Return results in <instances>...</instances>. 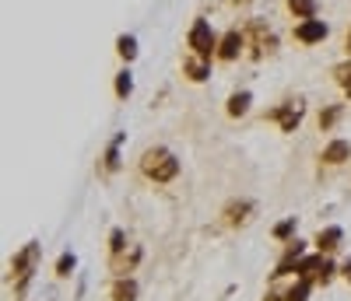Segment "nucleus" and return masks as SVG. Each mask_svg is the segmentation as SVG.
Returning <instances> with one entry per match:
<instances>
[{
  "mask_svg": "<svg viewBox=\"0 0 351 301\" xmlns=\"http://www.w3.org/2000/svg\"><path fill=\"white\" fill-rule=\"evenodd\" d=\"M334 274H337V266L330 263L327 252H306V256L299 259V266H295V277H306V280L324 284V287L334 280Z\"/></svg>",
  "mask_w": 351,
  "mask_h": 301,
  "instance_id": "3",
  "label": "nucleus"
},
{
  "mask_svg": "<svg viewBox=\"0 0 351 301\" xmlns=\"http://www.w3.org/2000/svg\"><path fill=\"white\" fill-rule=\"evenodd\" d=\"M77 270V256L74 252H60V259H56V277H71Z\"/></svg>",
  "mask_w": 351,
  "mask_h": 301,
  "instance_id": "25",
  "label": "nucleus"
},
{
  "mask_svg": "<svg viewBox=\"0 0 351 301\" xmlns=\"http://www.w3.org/2000/svg\"><path fill=\"white\" fill-rule=\"evenodd\" d=\"M302 116H306V105L302 102H281V105H274L267 112V119H274L281 133H295L299 123H302Z\"/></svg>",
  "mask_w": 351,
  "mask_h": 301,
  "instance_id": "6",
  "label": "nucleus"
},
{
  "mask_svg": "<svg viewBox=\"0 0 351 301\" xmlns=\"http://www.w3.org/2000/svg\"><path fill=\"white\" fill-rule=\"evenodd\" d=\"M330 36V25L327 21H319V18H306L295 25V42L302 46H316V42H324Z\"/></svg>",
  "mask_w": 351,
  "mask_h": 301,
  "instance_id": "9",
  "label": "nucleus"
},
{
  "mask_svg": "<svg viewBox=\"0 0 351 301\" xmlns=\"http://www.w3.org/2000/svg\"><path fill=\"white\" fill-rule=\"evenodd\" d=\"M334 77H337V84L344 88V95L351 99V60H348V64H337V67H334Z\"/></svg>",
  "mask_w": 351,
  "mask_h": 301,
  "instance_id": "26",
  "label": "nucleus"
},
{
  "mask_svg": "<svg viewBox=\"0 0 351 301\" xmlns=\"http://www.w3.org/2000/svg\"><path fill=\"white\" fill-rule=\"evenodd\" d=\"M141 175L152 179V183H158V186H165V183H172V179L180 175V158H176L169 147L155 144V147H148L141 155Z\"/></svg>",
  "mask_w": 351,
  "mask_h": 301,
  "instance_id": "1",
  "label": "nucleus"
},
{
  "mask_svg": "<svg viewBox=\"0 0 351 301\" xmlns=\"http://www.w3.org/2000/svg\"><path fill=\"white\" fill-rule=\"evenodd\" d=\"M306 256V242H299V238H291V242H285V256L278 259V266H274V280H281V277H288V274H295V266H299V259Z\"/></svg>",
  "mask_w": 351,
  "mask_h": 301,
  "instance_id": "8",
  "label": "nucleus"
},
{
  "mask_svg": "<svg viewBox=\"0 0 351 301\" xmlns=\"http://www.w3.org/2000/svg\"><path fill=\"white\" fill-rule=\"evenodd\" d=\"M263 301H288V298H285V291H267V294H263Z\"/></svg>",
  "mask_w": 351,
  "mask_h": 301,
  "instance_id": "27",
  "label": "nucleus"
},
{
  "mask_svg": "<svg viewBox=\"0 0 351 301\" xmlns=\"http://www.w3.org/2000/svg\"><path fill=\"white\" fill-rule=\"evenodd\" d=\"M116 53H120L127 64H134L137 60V36H120L116 39Z\"/></svg>",
  "mask_w": 351,
  "mask_h": 301,
  "instance_id": "21",
  "label": "nucleus"
},
{
  "mask_svg": "<svg viewBox=\"0 0 351 301\" xmlns=\"http://www.w3.org/2000/svg\"><path fill=\"white\" fill-rule=\"evenodd\" d=\"M246 46H250V56L253 60H263V56H271L278 49V36H274V28L267 21H260L253 18L246 25Z\"/></svg>",
  "mask_w": 351,
  "mask_h": 301,
  "instance_id": "5",
  "label": "nucleus"
},
{
  "mask_svg": "<svg viewBox=\"0 0 351 301\" xmlns=\"http://www.w3.org/2000/svg\"><path fill=\"white\" fill-rule=\"evenodd\" d=\"M243 49H246V32H239V28H228V32L218 39V60H225V64L239 60Z\"/></svg>",
  "mask_w": 351,
  "mask_h": 301,
  "instance_id": "10",
  "label": "nucleus"
},
{
  "mask_svg": "<svg viewBox=\"0 0 351 301\" xmlns=\"http://www.w3.org/2000/svg\"><path fill=\"white\" fill-rule=\"evenodd\" d=\"M39 259H43V246L39 242H25L14 259H11V284H14V294L21 298L28 291V284H32L36 270H39Z\"/></svg>",
  "mask_w": 351,
  "mask_h": 301,
  "instance_id": "2",
  "label": "nucleus"
},
{
  "mask_svg": "<svg viewBox=\"0 0 351 301\" xmlns=\"http://www.w3.org/2000/svg\"><path fill=\"white\" fill-rule=\"evenodd\" d=\"M319 161L324 165H344V161H351V144L348 140H330L327 147H324V155H319Z\"/></svg>",
  "mask_w": 351,
  "mask_h": 301,
  "instance_id": "15",
  "label": "nucleus"
},
{
  "mask_svg": "<svg viewBox=\"0 0 351 301\" xmlns=\"http://www.w3.org/2000/svg\"><path fill=\"white\" fill-rule=\"evenodd\" d=\"M341 274H344V280H348V284H351V259H348V263H344V266H341Z\"/></svg>",
  "mask_w": 351,
  "mask_h": 301,
  "instance_id": "28",
  "label": "nucleus"
},
{
  "mask_svg": "<svg viewBox=\"0 0 351 301\" xmlns=\"http://www.w3.org/2000/svg\"><path fill=\"white\" fill-rule=\"evenodd\" d=\"M186 46H190V53H197L200 60H218V36H215V28H211V21H204V18H197V21L190 25V36H186Z\"/></svg>",
  "mask_w": 351,
  "mask_h": 301,
  "instance_id": "4",
  "label": "nucleus"
},
{
  "mask_svg": "<svg viewBox=\"0 0 351 301\" xmlns=\"http://www.w3.org/2000/svg\"><path fill=\"white\" fill-rule=\"evenodd\" d=\"M341 112H344V105H327L324 112H319V119H316V123H319V130H334L337 127V119H341Z\"/></svg>",
  "mask_w": 351,
  "mask_h": 301,
  "instance_id": "20",
  "label": "nucleus"
},
{
  "mask_svg": "<svg viewBox=\"0 0 351 301\" xmlns=\"http://www.w3.org/2000/svg\"><path fill=\"white\" fill-rule=\"evenodd\" d=\"M232 4H236V8H246V4H253V0H232Z\"/></svg>",
  "mask_w": 351,
  "mask_h": 301,
  "instance_id": "29",
  "label": "nucleus"
},
{
  "mask_svg": "<svg viewBox=\"0 0 351 301\" xmlns=\"http://www.w3.org/2000/svg\"><path fill=\"white\" fill-rule=\"evenodd\" d=\"M313 287H316L313 280H306V277H299L295 284H291V287L285 291V298H288V301H309V294H313Z\"/></svg>",
  "mask_w": 351,
  "mask_h": 301,
  "instance_id": "19",
  "label": "nucleus"
},
{
  "mask_svg": "<svg viewBox=\"0 0 351 301\" xmlns=\"http://www.w3.org/2000/svg\"><path fill=\"white\" fill-rule=\"evenodd\" d=\"M112 92H116V99H120V102H127V99L134 95V74H130V70H120V74H116Z\"/></svg>",
  "mask_w": 351,
  "mask_h": 301,
  "instance_id": "18",
  "label": "nucleus"
},
{
  "mask_svg": "<svg viewBox=\"0 0 351 301\" xmlns=\"http://www.w3.org/2000/svg\"><path fill=\"white\" fill-rule=\"evenodd\" d=\"M123 140H127V133H112V140L106 147V155H102V175L106 179L120 172V147H123Z\"/></svg>",
  "mask_w": 351,
  "mask_h": 301,
  "instance_id": "13",
  "label": "nucleus"
},
{
  "mask_svg": "<svg viewBox=\"0 0 351 301\" xmlns=\"http://www.w3.org/2000/svg\"><path fill=\"white\" fill-rule=\"evenodd\" d=\"M295 228H299V218H285V221L274 224V238L278 242H291V238H295Z\"/></svg>",
  "mask_w": 351,
  "mask_h": 301,
  "instance_id": "22",
  "label": "nucleus"
},
{
  "mask_svg": "<svg viewBox=\"0 0 351 301\" xmlns=\"http://www.w3.org/2000/svg\"><path fill=\"white\" fill-rule=\"evenodd\" d=\"M120 252H127V231L112 228L109 231V256H120Z\"/></svg>",
  "mask_w": 351,
  "mask_h": 301,
  "instance_id": "24",
  "label": "nucleus"
},
{
  "mask_svg": "<svg viewBox=\"0 0 351 301\" xmlns=\"http://www.w3.org/2000/svg\"><path fill=\"white\" fill-rule=\"evenodd\" d=\"M250 105H253V95H250L246 88H243V92H232V95H228V102H225V112H228L232 119H239V116H246V112H250Z\"/></svg>",
  "mask_w": 351,
  "mask_h": 301,
  "instance_id": "16",
  "label": "nucleus"
},
{
  "mask_svg": "<svg viewBox=\"0 0 351 301\" xmlns=\"http://www.w3.org/2000/svg\"><path fill=\"white\" fill-rule=\"evenodd\" d=\"M341 242H344V228H337V224H327V228H319L316 231V252H337L341 249Z\"/></svg>",
  "mask_w": 351,
  "mask_h": 301,
  "instance_id": "11",
  "label": "nucleus"
},
{
  "mask_svg": "<svg viewBox=\"0 0 351 301\" xmlns=\"http://www.w3.org/2000/svg\"><path fill=\"white\" fill-rule=\"evenodd\" d=\"M183 74H186L193 84H204V81L211 77V60H200L197 53L183 56Z\"/></svg>",
  "mask_w": 351,
  "mask_h": 301,
  "instance_id": "14",
  "label": "nucleus"
},
{
  "mask_svg": "<svg viewBox=\"0 0 351 301\" xmlns=\"http://www.w3.org/2000/svg\"><path fill=\"white\" fill-rule=\"evenodd\" d=\"M112 301H137V280L134 277H116L112 280Z\"/></svg>",
  "mask_w": 351,
  "mask_h": 301,
  "instance_id": "17",
  "label": "nucleus"
},
{
  "mask_svg": "<svg viewBox=\"0 0 351 301\" xmlns=\"http://www.w3.org/2000/svg\"><path fill=\"white\" fill-rule=\"evenodd\" d=\"M137 263H141V246H130V249L120 252V256H109V270H112L116 277H130Z\"/></svg>",
  "mask_w": 351,
  "mask_h": 301,
  "instance_id": "12",
  "label": "nucleus"
},
{
  "mask_svg": "<svg viewBox=\"0 0 351 301\" xmlns=\"http://www.w3.org/2000/svg\"><path fill=\"white\" fill-rule=\"evenodd\" d=\"M288 11L295 18H316V0H288Z\"/></svg>",
  "mask_w": 351,
  "mask_h": 301,
  "instance_id": "23",
  "label": "nucleus"
},
{
  "mask_svg": "<svg viewBox=\"0 0 351 301\" xmlns=\"http://www.w3.org/2000/svg\"><path fill=\"white\" fill-rule=\"evenodd\" d=\"M253 210H256V203L253 200H228L225 203V210H221V224L225 228H243L250 218H253Z\"/></svg>",
  "mask_w": 351,
  "mask_h": 301,
  "instance_id": "7",
  "label": "nucleus"
},
{
  "mask_svg": "<svg viewBox=\"0 0 351 301\" xmlns=\"http://www.w3.org/2000/svg\"><path fill=\"white\" fill-rule=\"evenodd\" d=\"M348 53H351V32H348Z\"/></svg>",
  "mask_w": 351,
  "mask_h": 301,
  "instance_id": "30",
  "label": "nucleus"
}]
</instances>
